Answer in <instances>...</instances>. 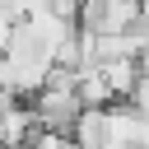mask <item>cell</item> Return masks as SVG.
I'll return each mask as SVG.
<instances>
[{
  "label": "cell",
  "mask_w": 149,
  "mask_h": 149,
  "mask_svg": "<svg viewBox=\"0 0 149 149\" xmlns=\"http://www.w3.org/2000/svg\"><path fill=\"white\" fill-rule=\"evenodd\" d=\"M70 140H74V149H107V107H84Z\"/></svg>",
  "instance_id": "1"
}]
</instances>
